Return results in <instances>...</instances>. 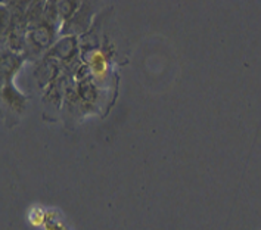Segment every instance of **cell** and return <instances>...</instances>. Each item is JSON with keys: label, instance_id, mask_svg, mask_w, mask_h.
Masks as SVG:
<instances>
[{"label": "cell", "instance_id": "1", "mask_svg": "<svg viewBox=\"0 0 261 230\" xmlns=\"http://www.w3.org/2000/svg\"><path fill=\"white\" fill-rule=\"evenodd\" d=\"M89 64L92 68V72L95 74V77L99 80H103L107 77L108 72V62H107V56L102 50H93L89 55Z\"/></svg>", "mask_w": 261, "mask_h": 230}, {"label": "cell", "instance_id": "2", "mask_svg": "<svg viewBox=\"0 0 261 230\" xmlns=\"http://www.w3.org/2000/svg\"><path fill=\"white\" fill-rule=\"evenodd\" d=\"M28 220H30V223H31L33 226H40V224L44 223V220H46V213L41 210L40 207H34V208H31V211H30Z\"/></svg>", "mask_w": 261, "mask_h": 230}]
</instances>
